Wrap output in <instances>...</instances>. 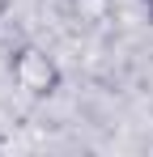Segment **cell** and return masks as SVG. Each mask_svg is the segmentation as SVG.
I'll return each mask as SVG.
<instances>
[{"mask_svg": "<svg viewBox=\"0 0 153 157\" xmlns=\"http://www.w3.org/2000/svg\"><path fill=\"white\" fill-rule=\"evenodd\" d=\"M9 72H13V81H17V89H26L30 98H51V94L60 89V81H64L60 64H55L43 47H34V43L13 47V55H9Z\"/></svg>", "mask_w": 153, "mask_h": 157, "instance_id": "1", "label": "cell"}, {"mask_svg": "<svg viewBox=\"0 0 153 157\" xmlns=\"http://www.w3.org/2000/svg\"><path fill=\"white\" fill-rule=\"evenodd\" d=\"M145 13H149V21H153V0H145Z\"/></svg>", "mask_w": 153, "mask_h": 157, "instance_id": "2", "label": "cell"}, {"mask_svg": "<svg viewBox=\"0 0 153 157\" xmlns=\"http://www.w3.org/2000/svg\"><path fill=\"white\" fill-rule=\"evenodd\" d=\"M4 9H9V0H0V13H4Z\"/></svg>", "mask_w": 153, "mask_h": 157, "instance_id": "3", "label": "cell"}]
</instances>
